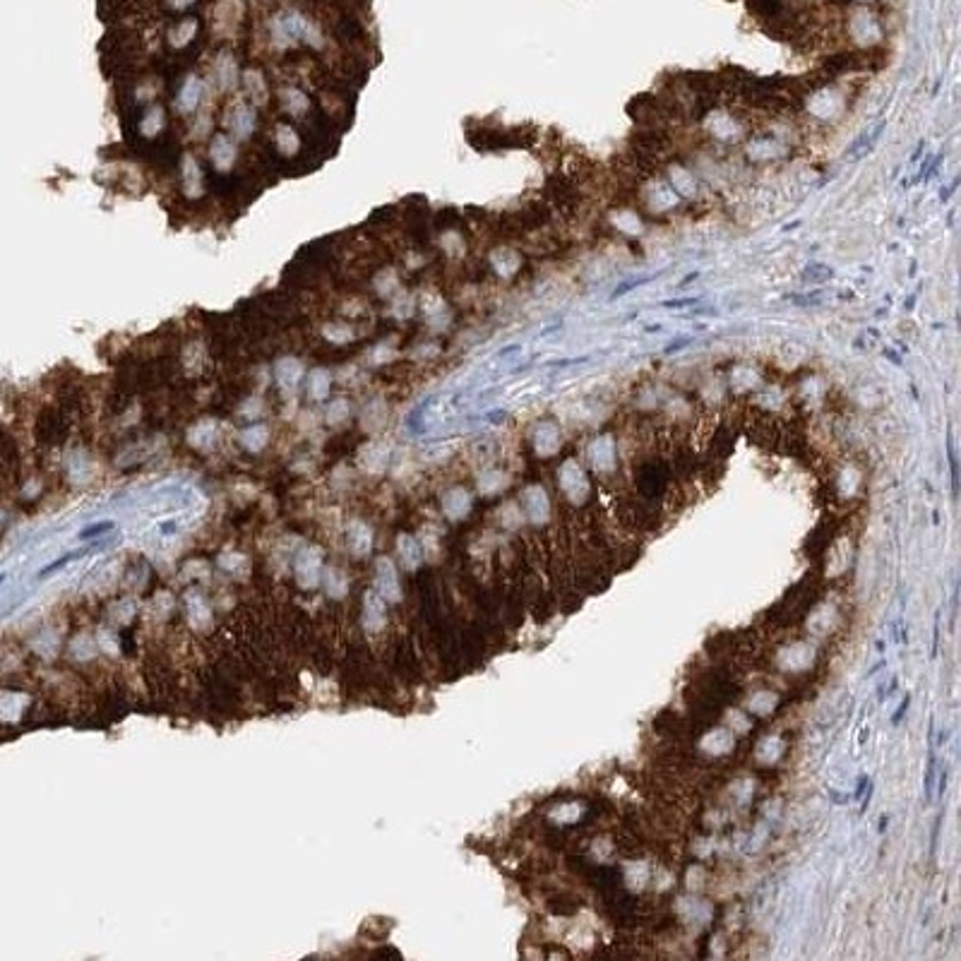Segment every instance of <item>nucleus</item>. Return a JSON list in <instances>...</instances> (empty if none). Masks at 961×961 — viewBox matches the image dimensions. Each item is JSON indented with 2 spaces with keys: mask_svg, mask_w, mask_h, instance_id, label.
<instances>
[{
  "mask_svg": "<svg viewBox=\"0 0 961 961\" xmlns=\"http://www.w3.org/2000/svg\"><path fill=\"white\" fill-rule=\"evenodd\" d=\"M545 190H548V197L555 202V207L560 209L565 216H570L577 209L579 195H577V188L572 186V181L563 178V176H553V178H548V188Z\"/></svg>",
  "mask_w": 961,
  "mask_h": 961,
  "instance_id": "f257e3e1",
  "label": "nucleus"
},
{
  "mask_svg": "<svg viewBox=\"0 0 961 961\" xmlns=\"http://www.w3.org/2000/svg\"><path fill=\"white\" fill-rule=\"evenodd\" d=\"M223 123H226V128L231 130L238 140H248V137L255 133L258 116H255V111L246 106V104H236V106H231V111L226 114V118H223Z\"/></svg>",
  "mask_w": 961,
  "mask_h": 961,
  "instance_id": "f03ea898",
  "label": "nucleus"
},
{
  "mask_svg": "<svg viewBox=\"0 0 961 961\" xmlns=\"http://www.w3.org/2000/svg\"><path fill=\"white\" fill-rule=\"evenodd\" d=\"M666 466L663 464H659V462H651V464H644L642 469H640V490L644 493L647 498H656V495H661L663 493V488H666Z\"/></svg>",
  "mask_w": 961,
  "mask_h": 961,
  "instance_id": "7ed1b4c3",
  "label": "nucleus"
},
{
  "mask_svg": "<svg viewBox=\"0 0 961 961\" xmlns=\"http://www.w3.org/2000/svg\"><path fill=\"white\" fill-rule=\"evenodd\" d=\"M548 219H550L548 207H545L543 202H531V205H526L512 221H515V233H522V231H529V228L543 226V223H548Z\"/></svg>",
  "mask_w": 961,
  "mask_h": 961,
  "instance_id": "20e7f679",
  "label": "nucleus"
},
{
  "mask_svg": "<svg viewBox=\"0 0 961 961\" xmlns=\"http://www.w3.org/2000/svg\"><path fill=\"white\" fill-rule=\"evenodd\" d=\"M236 156H238V149H236V144L226 135L214 137L212 147H209V159H212L216 171H231Z\"/></svg>",
  "mask_w": 961,
  "mask_h": 961,
  "instance_id": "39448f33",
  "label": "nucleus"
},
{
  "mask_svg": "<svg viewBox=\"0 0 961 961\" xmlns=\"http://www.w3.org/2000/svg\"><path fill=\"white\" fill-rule=\"evenodd\" d=\"M181 171H183V193H186V197H190V200L200 197L202 190H205L202 188V168H200V163L195 161L193 154L183 156Z\"/></svg>",
  "mask_w": 961,
  "mask_h": 961,
  "instance_id": "423d86ee",
  "label": "nucleus"
},
{
  "mask_svg": "<svg viewBox=\"0 0 961 961\" xmlns=\"http://www.w3.org/2000/svg\"><path fill=\"white\" fill-rule=\"evenodd\" d=\"M214 72H216V82H219V87L226 89V91L236 89V84H238V80H241L238 65H236L231 54H219V58H216V63H214Z\"/></svg>",
  "mask_w": 961,
  "mask_h": 961,
  "instance_id": "0eeeda50",
  "label": "nucleus"
},
{
  "mask_svg": "<svg viewBox=\"0 0 961 961\" xmlns=\"http://www.w3.org/2000/svg\"><path fill=\"white\" fill-rule=\"evenodd\" d=\"M632 142H635V149L656 154V151L668 147V135L656 128H647V130H637V133L632 135Z\"/></svg>",
  "mask_w": 961,
  "mask_h": 961,
  "instance_id": "6e6552de",
  "label": "nucleus"
},
{
  "mask_svg": "<svg viewBox=\"0 0 961 961\" xmlns=\"http://www.w3.org/2000/svg\"><path fill=\"white\" fill-rule=\"evenodd\" d=\"M202 94H205V84H202V80H197V77H188V82L183 84V89L178 91L176 106H178V111H183V114H190V111L197 109V104H200Z\"/></svg>",
  "mask_w": 961,
  "mask_h": 961,
  "instance_id": "1a4fd4ad",
  "label": "nucleus"
},
{
  "mask_svg": "<svg viewBox=\"0 0 961 961\" xmlns=\"http://www.w3.org/2000/svg\"><path fill=\"white\" fill-rule=\"evenodd\" d=\"M301 378H303V366L298 358L286 356L276 363V380H279V385L284 387V390H293V387L301 383Z\"/></svg>",
  "mask_w": 961,
  "mask_h": 961,
  "instance_id": "9d476101",
  "label": "nucleus"
},
{
  "mask_svg": "<svg viewBox=\"0 0 961 961\" xmlns=\"http://www.w3.org/2000/svg\"><path fill=\"white\" fill-rule=\"evenodd\" d=\"M195 34H197V19L195 17L183 19V22H178L168 31V46L171 49H186L195 39Z\"/></svg>",
  "mask_w": 961,
  "mask_h": 961,
  "instance_id": "9b49d317",
  "label": "nucleus"
},
{
  "mask_svg": "<svg viewBox=\"0 0 961 961\" xmlns=\"http://www.w3.org/2000/svg\"><path fill=\"white\" fill-rule=\"evenodd\" d=\"M281 104H284V109L288 111L291 116H306L308 114V109H311V101H308V96L303 94L301 89H296V87H286L284 91H281Z\"/></svg>",
  "mask_w": 961,
  "mask_h": 961,
  "instance_id": "f8f14e48",
  "label": "nucleus"
},
{
  "mask_svg": "<svg viewBox=\"0 0 961 961\" xmlns=\"http://www.w3.org/2000/svg\"><path fill=\"white\" fill-rule=\"evenodd\" d=\"M243 87H246V91H248V96L253 99V101H265L267 99V82H265V77H262V72L260 70H246L243 72Z\"/></svg>",
  "mask_w": 961,
  "mask_h": 961,
  "instance_id": "ddd939ff",
  "label": "nucleus"
},
{
  "mask_svg": "<svg viewBox=\"0 0 961 961\" xmlns=\"http://www.w3.org/2000/svg\"><path fill=\"white\" fill-rule=\"evenodd\" d=\"M276 144H279V151L284 156H293L301 147V137L291 125H279L276 128Z\"/></svg>",
  "mask_w": 961,
  "mask_h": 961,
  "instance_id": "4468645a",
  "label": "nucleus"
},
{
  "mask_svg": "<svg viewBox=\"0 0 961 961\" xmlns=\"http://www.w3.org/2000/svg\"><path fill=\"white\" fill-rule=\"evenodd\" d=\"M163 109L161 106H151L147 114H144V118H142V123H140V133L144 135V137H156L161 133V128H163Z\"/></svg>",
  "mask_w": 961,
  "mask_h": 961,
  "instance_id": "2eb2a0df",
  "label": "nucleus"
},
{
  "mask_svg": "<svg viewBox=\"0 0 961 961\" xmlns=\"http://www.w3.org/2000/svg\"><path fill=\"white\" fill-rule=\"evenodd\" d=\"M330 373L327 371H313L311 378H308V392H311L313 399H325L330 394Z\"/></svg>",
  "mask_w": 961,
  "mask_h": 961,
  "instance_id": "dca6fc26",
  "label": "nucleus"
},
{
  "mask_svg": "<svg viewBox=\"0 0 961 961\" xmlns=\"http://www.w3.org/2000/svg\"><path fill=\"white\" fill-rule=\"evenodd\" d=\"M322 334H325L327 341L332 344H346V341L353 339V330L344 322H330V325L322 327Z\"/></svg>",
  "mask_w": 961,
  "mask_h": 961,
  "instance_id": "f3484780",
  "label": "nucleus"
},
{
  "mask_svg": "<svg viewBox=\"0 0 961 961\" xmlns=\"http://www.w3.org/2000/svg\"><path fill=\"white\" fill-rule=\"evenodd\" d=\"M748 5H750V10L755 12V15H765V17H774V15H779L781 12V0H748Z\"/></svg>",
  "mask_w": 961,
  "mask_h": 961,
  "instance_id": "a211bd4d",
  "label": "nucleus"
},
{
  "mask_svg": "<svg viewBox=\"0 0 961 961\" xmlns=\"http://www.w3.org/2000/svg\"><path fill=\"white\" fill-rule=\"evenodd\" d=\"M243 445L248 447V450H260L262 445H265V440H267V431L265 428H260V426H255V428H248L246 433H243Z\"/></svg>",
  "mask_w": 961,
  "mask_h": 961,
  "instance_id": "6ab92c4d",
  "label": "nucleus"
},
{
  "mask_svg": "<svg viewBox=\"0 0 961 961\" xmlns=\"http://www.w3.org/2000/svg\"><path fill=\"white\" fill-rule=\"evenodd\" d=\"M346 416H348V401L346 399L332 401L330 409H327V418H330V423H339V421H344Z\"/></svg>",
  "mask_w": 961,
  "mask_h": 961,
  "instance_id": "aec40b11",
  "label": "nucleus"
},
{
  "mask_svg": "<svg viewBox=\"0 0 961 961\" xmlns=\"http://www.w3.org/2000/svg\"><path fill=\"white\" fill-rule=\"evenodd\" d=\"M802 276H805L807 281H827L829 276H832V269L825 267V265H807V269L802 272Z\"/></svg>",
  "mask_w": 961,
  "mask_h": 961,
  "instance_id": "412c9836",
  "label": "nucleus"
},
{
  "mask_svg": "<svg viewBox=\"0 0 961 961\" xmlns=\"http://www.w3.org/2000/svg\"><path fill=\"white\" fill-rule=\"evenodd\" d=\"M111 526H114V524H111V522H101V524H94V526H87V529H84V531H82V534H80V536H82V538H87V536H89V538H94V536H96V534H101V531H109V529H111Z\"/></svg>",
  "mask_w": 961,
  "mask_h": 961,
  "instance_id": "4be33fe9",
  "label": "nucleus"
},
{
  "mask_svg": "<svg viewBox=\"0 0 961 961\" xmlns=\"http://www.w3.org/2000/svg\"><path fill=\"white\" fill-rule=\"evenodd\" d=\"M647 281H649V279H635V281H628V284H620V286H618L615 291H613V298H615V296H623V293H628L630 288H637V286L647 284Z\"/></svg>",
  "mask_w": 961,
  "mask_h": 961,
  "instance_id": "5701e85b",
  "label": "nucleus"
},
{
  "mask_svg": "<svg viewBox=\"0 0 961 961\" xmlns=\"http://www.w3.org/2000/svg\"><path fill=\"white\" fill-rule=\"evenodd\" d=\"M695 303H700V296H695V298L668 301V303H663V308H688V306H695Z\"/></svg>",
  "mask_w": 961,
  "mask_h": 961,
  "instance_id": "b1692460",
  "label": "nucleus"
},
{
  "mask_svg": "<svg viewBox=\"0 0 961 961\" xmlns=\"http://www.w3.org/2000/svg\"><path fill=\"white\" fill-rule=\"evenodd\" d=\"M195 0H166V5L171 10H186V8H190Z\"/></svg>",
  "mask_w": 961,
  "mask_h": 961,
  "instance_id": "393cba45",
  "label": "nucleus"
},
{
  "mask_svg": "<svg viewBox=\"0 0 961 961\" xmlns=\"http://www.w3.org/2000/svg\"><path fill=\"white\" fill-rule=\"evenodd\" d=\"M688 344H690V339H688V337H683V341H678V344L666 346V353H673V351H678V348H683V346H688Z\"/></svg>",
  "mask_w": 961,
  "mask_h": 961,
  "instance_id": "a878e982",
  "label": "nucleus"
}]
</instances>
